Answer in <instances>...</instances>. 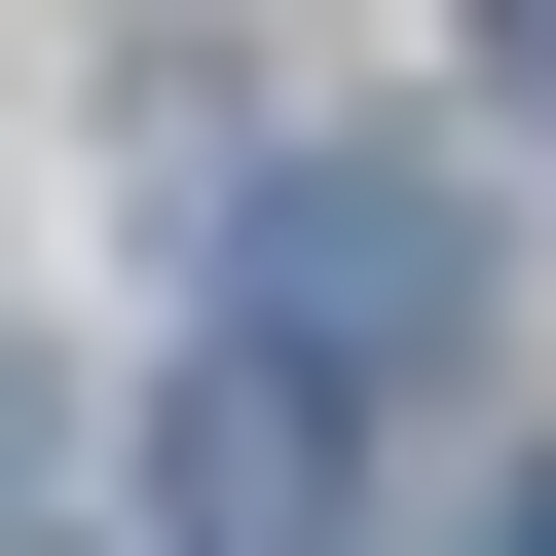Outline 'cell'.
Wrapping results in <instances>:
<instances>
[{
    "instance_id": "2",
    "label": "cell",
    "mask_w": 556,
    "mask_h": 556,
    "mask_svg": "<svg viewBox=\"0 0 556 556\" xmlns=\"http://www.w3.org/2000/svg\"><path fill=\"white\" fill-rule=\"evenodd\" d=\"M334 519H371V408H298V371L149 408V556H334Z\"/></svg>"
},
{
    "instance_id": "3",
    "label": "cell",
    "mask_w": 556,
    "mask_h": 556,
    "mask_svg": "<svg viewBox=\"0 0 556 556\" xmlns=\"http://www.w3.org/2000/svg\"><path fill=\"white\" fill-rule=\"evenodd\" d=\"M482 38H519V75H556V0H482Z\"/></svg>"
},
{
    "instance_id": "4",
    "label": "cell",
    "mask_w": 556,
    "mask_h": 556,
    "mask_svg": "<svg viewBox=\"0 0 556 556\" xmlns=\"http://www.w3.org/2000/svg\"><path fill=\"white\" fill-rule=\"evenodd\" d=\"M519 556H556V482H519Z\"/></svg>"
},
{
    "instance_id": "1",
    "label": "cell",
    "mask_w": 556,
    "mask_h": 556,
    "mask_svg": "<svg viewBox=\"0 0 556 556\" xmlns=\"http://www.w3.org/2000/svg\"><path fill=\"white\" fill-rule=\"evenodd\" d=\"M445 334H482V223H445L408 149H298V186H260V260H223V371L371 408V371H445Z\"/></svg>"
}]
</instances>
